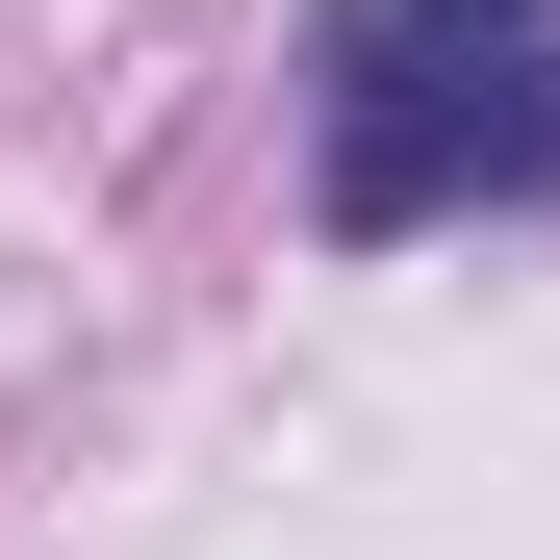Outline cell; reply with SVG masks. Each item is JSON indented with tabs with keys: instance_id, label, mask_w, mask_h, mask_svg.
<instances>
[{
	"instance_id": "1",
	"label": "cell",
	"mask_w": 560,
	"mask_h": 560,
	"mask_svg": "<svg viewBox=\"0 0 560 560\" xmlns=\"http://www.w3.org/2000/svg\"><path fill=\"white\" fill-rule=\"evenodd\" d=\"M331 230H433L485 178H560V0H331Z\"/></svg>"
}]
</instances>
